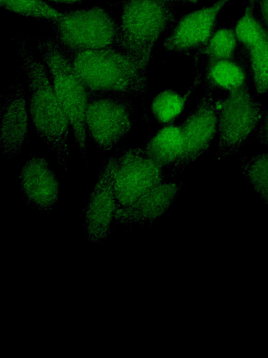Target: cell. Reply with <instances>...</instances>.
Returning <instances> with one entry per match:
<instances>
[{"instance_id": "cell-1", "label": "cell", "mask_w": 268, "mask_h": 358, "mask_svg": "<svg viewBox=\"0 0 268 358\" xmlns=\"http://www.w3.org/2000/svg\"><path fill=\"white\" fill-rule=\"evenodd\" d=\"M18 53L29 90V112L38 136L56 153L59 166L67 171L70 160L68 118L54 92L49 72L21 38Z\"/></svg>"}, {"instance_id": "cell-2", "label": "cell", "mask_w": 268, "mask_h": 358, "mask_svg": "<svg viewBox=\"0 0 268 358\" xmlns=\"http://www.w3.org/2000/svg\"><path fill=\"white\" fill-rule=\"evenodd\" d=\"M177 22L174 6L159 0H121L115 48L147 73L153 52Z\"/></svg>"}, {"instance_id": "cell-3", "label": "cell", "mask_w": 268, "mask_h": 358, "mask_svg": "<svg viewBox=\"0 0 268 358\" xmlns=\"http://www.w3.org/2000/svg\"><path fill=\"white\" fill-rule=\"evenodd\" d=\"M66 54L89 91L146 96L149 86L147 73L117 48Z\"/></svg>"}, {"instance_id": "cell-4", "label": "cell", "mask_w": 268, "mask_h": 358, "mask_svg": "<svg viewBox=\"0 0 268 358\" xmlns=\"http://www.w3.org/2000/svg\"><path fill=\"white\" fill-rule=\"evenodd\" d=\"M37 46L54 92L68 118L77 147L82 158L87 160L89 138L85 113L88 90L77 75L68 55L54 38L40 39Z\"/></svg>"}, {"instance_id": "cell-5", "label": "cell", "mask_w": 268, "mask_h": 358, "mask_svg": "<svg viewBox=\"0 0 268 358\" xmlns=\"http://www.w3.org/2000/svg\"><path fill=\"white\" fill-rule=\"evenodd\" d=\"M51 24L54 39L66 53L115 47L117 21L102 6L61 11Z\"/></svg>"}, {"instance_id": "cell-6", "label": "cell", "mask_w": 268, "mask_h": 358, "mask_svg": "<svg viewBox=\"0 0 268 358\" xmlns=\"http://www.w3.org/2000/svg\"><path fill=\"white\" fill-rule=\"evenodd\" d=\"M218 145L216 159H225L237 153L258 129L263 108L246 85L216 99Z\"/></svg>"}, {"instance_id": "cell-7", "label": "cell", "mask_w": 268, "mask_h": 358, "mask_svg": "<svg viewBox=\"0 0 268 358\" xmlns=\"http://www.w3.org/2000/svg\"><path fill=\"white\" fill-rule=\"evenodd\" d=\"M135 112L128 94L88 90L85 124L88 138L100 150H110L130 132Z\"/></svg>"}, {"instance_id": "cell-8", "label": "cell", "mask_w": 268, "mask_h": 358, "mask_svg": "<svg viewBox=\"0 0 268 358\" xmlns=\"http://www.w3.org/2000/svg\"><path fill=\"white\" fill-rule=\"evenodd\" d=\"M163 182V168L149 158L144 148L124 149L117 157L113 175L116 213L130 206Z\"/></svg>"}, {"instance_id": "cell-9", "label": "cell", "mask_w": 268, "mask_h": 358, "mask_svg": "<svg viewBox=\"0 0 268 358\" xmlns=\"http://www.w3.org/2000/svg\"><path fill=\"white\" fill-rule=\"evenodd\" d=\"M230 0H216L213 4L181 16L163 41L167 52L191 55L198 65L200 55L217 29V19Z\"/></svg>"}, {"instance_id": "cell-10", "label": "cell", "mask_w": 268, "mask_h": 358, "mask_svg": "<svg viewBox=\"0 0 268 358\" xmlns=\"http://www.w3.org/2000/svg\"><path fill=\"white\" fill-rule=\"evenodd\" d=\"M184 150L181 159L172 167L170 176L181 173L209 147L218 130V114L212 92H205L196 106L181 123Z\"/></svg>"}, {"instance_id": "cell-11", "label": "cell", "mask_w": 268, "mask_h": 358, "mask_svg": "<svg viewBox=\"0 0 268 358\" xmlns=\"http://www.w3.org/2000/svg\"><path fill=\"white\" fill-rule=\"evenodd\" d=\"M116 160L117 157L104 159L84 209V227L87 240L92 243H103L110 234L116 213L113 190Z\"/></svg>"}, {"instance_id": "cell-12", "label": "cell", "mask_w": 268, "mask_h": 358, "mask_svg": "<svg viewBox=\"0 0 268 358\" xmlns=\"http://www.w3.org/2000/svg\"><path fill=\"white\" fill-rule=\"evenodd\" d=\"M19 181L27 203L36 210L46 213L57 205L59 182L45 158L31 155L22 168Z\"/></svg>"}, {"instance_id": "cell-13", "label": "cell", "mask_w": 268, "mask_h": 358, "mask_svg": "<svg viewBox=\"0 0 268 358\" xmlns=\"http://www.w3.org/2000/svg\"><path fill=\"white\" fill-rule=\"evenodd\" d=\"M29 113L24 88L17 83L1 103V150L7 159L17 155L27 142Z\"/></svg>"}, {"instance_id": "cell-14", "label": "cell", "mask_w": 268, "mask_h": 358, "mask_svg": "<svg viewBox=\"0 0 268 358\" xmlns=\"http://www.w3.org/2000/svg\"><path fill=\"white\" fill-rule=\"evenodd\" d=\"M182 183L163 182L130 206L116 213L114 220L125 225L145 226L162 216L172 206Z\"/></svg>"}, {"instance_id": "cell-15", "label": "cell", "mask_w": 268, "mask_h": 358, "mask_svg": "<svg viewBox=\"0 0 268 358\" xmlns=\"http://www.w3.org/2000/svg\"><path fill=\"white\" fill-rule=\"evenodd\" d=\"M251 76L243 49L229 59H207L203 85L205 90L230 93L250 85Z\"/></svg>"}, {"instance_id": "cell-16", "label": "cell", "mask_w": 268, "mask_h": 358, "mask_svg": "<svg viewBox=\"0 0 268 358\" xmlns=\"http://www.w3.org/2000/svg\"><path fill=\"white\" fill-rule=\"evenodd\" d=\"M144 149L149 158L163 169L174 166L181 159L184 150L180 124L162 125L148 138Z\"/></svg>"}, {"instance_id": "cell-17", "label": "cell", "mask_w": 268, "mask_h": 358, "mask_svg": "<svg viewBox=\"0 0 268 358\" xmlns=\"http://www.w3.org/2000/svg\"><path fill=\"white\" fill-rule=\"evenodd\" d=\"M200 83V73H196L192 85L185 93L165 89L154 96L151 101V110L157 122L162 126L172 124L178 120L189 96Z\"/></svg>"}, {"instance_id": "cell-18", "label": "cell", "mask_w": 268, "mask_h": 358, "mask_svg": "<svg viewBox=\"0 0 268 358\" xmlns=\"http://www.w3.org/2000/svg\"><path fill=\"white\" fill-rule=\"evenodd\" d=\"M243 50L255 92L259 95L268 92V31Z\"/></svg>"}, {"instance_id": "cell-19", "label": "cell", "mask_w": 268, "mask_h": 358, "mask_svg": "<svg viewBox=\"0 0 268 358\" xmlns=\"http://www.w3.org/2000/svg\"><path fill=\"white\" fill-rule=\"evenodd\" d=\"M239 164L253 190L268 205V152L241 157Z\"/></svg>"}, {"instance_id": "cell-20", "label": "cell", "mask_w": 268, "mask_h": 358, "mask_svg": "<svg viewBox=\"0 0 268 358\" xmlns=\"http://www.w3.org/2000/svg\"><path fill=\"white\" fill-rule=\"evenodd\" d=\"M241 50L234 27H217L200 52L207 59H229L237 55Z\"/></svg>"}, {"instance_id": "cell-21", "label": "cell", "mask_w": 268, "mask_h": 358, "mask_svg": "<svg viewBox=\"0 0 268 358\" xmlns=\"http://www.w3.org/2000/svg\"><path fill=\"white\" fill-rule=\"evenodd\" d=\"M0 3L5 10L40 21L52 22L61 13L47 0H0Z\"/></svg>"}, {"instance_id": "cell-22", "label": "cell", "mask_w": 268, "mask_h": 358, "mask_svg": "<svg viewBox=\"0 0 268 358\" xmlns=\"http://www.w3.org/2000/svg\"><path fill=\"white\" fill-rule=\"evenodd\" d=\"M262 123L255 131V138L260 143L268 146V108H264Z\"/></svg>"}, {"instance_id": "cell-23", "label": "cell", "mask_w": 268, "mask_h": 358, "mask_svg": "<svg viewBox=\"0 0 268 358\" xmlns=\"http://www.w3.org/2000/svg\"><path fill=\"white\" fill-rule=\"evenodd\" d=\"M257 10L260 19L268 29V0H258Z\"/></svg>"}, {"instance_id": "cell-24", "label": "cell", "mask_w": 268, "mask_h": 358, "mask_svg": "<svg viewBox=\"0 0 268 358\" xmlns=\"http://www.w3.org/2000/svg\"><path fill=\"white\" fill-rule=\"evenodd\" d=\"M162 1L172 5L177 6V5H186V4H194L197 3L198 0H159Z\"/></svg>"}, {"instance_id": "cell-25", "label": "cell", "mask_w": 268, "mask_h": 358, "mask_svg": "<svg viewBox=\"0 0 268 358\" xmlns=\"http://www.w3.org/2000/svg\"><path fill=\"white\" fill-rule=\"evenodd\" d=\"M55 3H64V4H77L82 3L84 0H47Z\"/></svg>"}]
</instances>
